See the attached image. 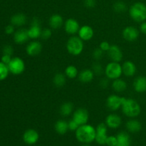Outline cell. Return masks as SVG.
I'll return each mask as SVG.
<instances>
[{"label":"cell","instance_id":"cell-1","mask_svg":"<svg viewBox=\"0 0 146 146\" xmlns=\"http://www.w3.org/2000/svg\"><path fill=\"white\" fill-rule=\"evenodd\" d=\"M96 131L93 125L90 124H84L80 125L79 128L76 131V138L84 144H89L96 140Z\"/></svg>","mask_w":146,"mask_h":146},{"label":"cell","instance_id":"cell-2","mask_svg":"<svg viewBox=\"0 0 146 146\" xmlns=\"http://www.w3.org/2000/svg\"><path fill=\"white\" fill-rule=\"evenodd\" d=\"M122 112L125 115L131 118H135L141 114L140 104L133 98H125L121 106Z\"/></svg>","mask_w":146,"mask_h":146},{"label":"cell","instance_id":"cell-3","mask_svg":"<svg viewBox=\"0 0 146 146\" xmlns=\"http://www.w3.org/2000/svg\"><path fill=\"white\" fill-rule=\"evenodd\" d=\"M129 15L133 21L142 23L146 21V5L142 2H135L129 9Z\"/></svg>","mask_w":146,"mask_h":146},{"label":"cell","instance_id":"cell-4","mask_svg":"<svg viewBox=\"0 0 146 146\" xmlns=\"http://www.w3.org/2000/svg\"><path fill=\"white\" fill-rule=\"evenodd\" d=\"M84 48V41L78 36H71L66 42V49L70 54L74 56H79Z\"/></svg>","mask_w":146,"mask_h":146},{"label":"cell","instance_id":"cell-5","mask_svg":"<svg viewBox=\"0 0 146 146\" xmlns=\"http://www.w3.org/2000/svg\"><path fill=\"white\" fill-rule=\"evenodd\" d=\"M104 74L106 77L109 80H115L121 78L123 74L122 65L118 62L111 61L108 63L104 68Z\"/></svg>","mask_w":146,"mask_h":146},{"label":"cell","instance_id":"cell-6","mask_svg":"<svg viewBox=\"0 0 146 146\" xmlns=\"http://www.w3.org/2000/svg\"><path fill=\"white\" fill-rule=\"evenodd\" d=\"M7 66H8L9 72L13 75H20L25 71V63L24 60L20 57H14L11 58V61Z\"/></svg>","mask_w":146,"mask_h":146},{"label":"cell","instance_id":"cell-7","mask_svg":"<svg viewBox=\"0 0 146 146\" xmlns=\"http://www.w3.org/2000/svg\"><path fill=\"white\" fill-rule=\"evenodd\" d=\"M125 97H121L115 94L110 95L106 99V106L112 111H118L121 108L123 102L125 100Z\"/></svg>","mask_w":146,"mask_h":146},{"label":"cell","instance_id":"cell-8","mask_svg":"<svg viewBox=\"0 0 146 146\" xmlns=\"http://www.w3.org/2000/svg\"><path fill=\"white\" fill-rule=\"evenodd\" d=\"M28 31V35L29 38L31 39H37L38 38L41 37V30L40 21L38 18H34L31 22V26L27 29Z\"/></svg>","mask_w":146,"mask_h":146},{"label":"cell","instance_id":"cell-9","mask_svg":"<svg viewBox=\"0 0 146 146\" xmlns=\"http://www.w3.org/2000/svg\"><path fill=\"white\" fill-rule=\"evenodd\" d=\"M72 119L74 120L79 125H84L88 123L89 120V113L85 108H78L73 113Z\"/></svg>","mask_w":146,"mask_h":146},{"label":"cell","instance_id":"cell-10","mask_svg":"<svg viewBox=\"0 0 146 146\" xmlns=\"http://www.w3.org/2000/svg\"><path fill=\"white\" fill-rule=\"evenodd\" d=\"M96 135L95 141L98 143L99 145H106L107 138V132H108V126L106 123H99L97 125L96 128Z\"/></svg>","mask_w":146,"mask_h":146},{"label":"cell","instance_id":"cell-11","mask_svg":"<svg viewBox=\"0 0 146 146\" xmlns=\"http://www.w3.org/2000/svg\"><path fill=\"white\" fill-rule=\"evenodd\" d=\"M140 31L136 27L133 26H128L125 27L122 31L123 38L127 41H135L139 36Z\"/></svg>","mask_w":146,"mask_h":146},{"label":"cell","instance_id":"cell-12","mask_svg":"<svg viewBox=\"0 0 146 146\" xmlns=\"http://www.w3.org/2000/svg\"><path fill=\"white\" fill-rule=\"evenodd\" d=\"M64 26L66 33L71 36H75V34H78L80 27H81L78 21L73 18L66 20L64 21Z\"/></svg>","mask_w":146,"mask_h":146},{"label":"cell","instance_id":"cell-13","mask_svg":"<svg viewBox=\"0 0 146 146\" xmlns=\"http://www.w3.org/2000/svg\"><path fill=\"white\" fill-rule=\"evenodd\" d=\"M42 51V44L36 40L31 41L26 47V52L29 56L34 57L39 55Z\"/></svg>","mask_w":146,"mask_h":146},{"label":"cell","instance_id":"cell-14","mask_svg":"<svg viewBox=\"0 0 146 146\" xmlns=\"http://www.w3.org/2000/svg\"><path fill=\"white\" fill-rule=\"evenodd\" d=\"M23 141L27 145H34L36 143L39 139V134L36 130L30 129L27 130L23 134Z\"/></svg>","mask_w":146,"mask_h":146},{"label":"cell","instance_id":"cell-15","mask_svg":"<svg viewBox=\"0 0 146 146\" xmlns=\"http://www.w3.org/2000/svg\"><path fill=\"white\" fill-rule=\"evenodd\" d=\"M108 56L111 61H115V62L120 63L123 58V54L121 48L116 44H113L111 46L109 51H108Z\"/></svg>","mask_w":146,"mask_h":146},{"label":"cell","instance_id":"cell-16","mask_svg":"<svg viewBox=\"0 0 146 146\" xmlns=\"http://www.w3.org/2000/svg\"><path fill=\"white\" fill-rule=\"evenodd\" d=\"M105 123L108 128L112 129H117L121 126L122 123V120L120 115L116 113H111L106 118Z\"/></svg>","mask_w":146,"mask_h":146},{"label":"cell","instance_id":"cell-17","mask_svg":"<svg viewBox=\"0 0 146 146\" xmlns=\"http://www.w3.org/2000/svg\"><path fill=\"white\" fill-rule=\"evenodd\" d=\"M78 36L84 41H88L92 39L94 35V31L89 25H84L80 27L78 32Z\"/></svg>","mask_w":146,"mask_h":146},{"label":"cell","instance_id":"cell-18","mask_svg":"<svg viewBox=\"0 0 146 146\" xmlns=\"http://www.w3.org/2000/svg\"><path fill=\"white\" fill-rule=\"evenodd\" d=\"M29 39L28 31L25 29H19L14 34V41L17 44H23Z\"/></svg>","mask_w":146,"mask_h":146},{"label":"cell","instance_id":"cell-19","mask_svg":"<svg viewBox=\"0 0 146 146\" xmlns=\"http://www.w3.org/2000/svg\"><path fill=\"white\" fill-rule=\"evenodd\" d=\"M48 24L52 29H59L64 24V19L60 14H54L48 19Z\"/></svg>","mask_w":146,"mask_h":146},{"label":"cell","instance_id":"cell-20","mask_svg":"<svg viewBox=\"0 0 146 146\" xmlns=\"http://www.w3.org/2000/svg\"><path fill=\"white\" fill-rule=\"evenodd\" d=\"M123 74L127 77H132L135 74L137 67L135 64L131 61H125L122 64Z\"/></svg>","mask_w":146,"mask_h":146},{"label":"cell","instance_id":"cell-21","mask_svg":"<svg viewBox=\"0 0 146 146\" xmlns=\"http://www.w3.org/2000/svg\"><path fill=\"white\" fill-rule=\"evenodd\" d=\"M11 24L14 27H22L27 23V17L23 13H17L11 17Z\"/></svg>","mask_w":146,"mask_h":146},{"label":"cell","instance_id":"cell-22","mask_svg":"<svg viewBox=\"0 0 146 146\" xmlns=\"http://www.w3.org/2000/svg\"><path fill=\"white\" fill-rule=\"evenodd\" d=\"M133 88L136 92L144 93L146 91V77L143 76L137 77L133 82Z\"/></svg>","mask_w":146,"mask_h":146},{"label":"cell","instance_id":"cell-23","mask_svg":"<svg viewBox=\"0 0 146 146\" xmlns=\"http://www.w3.org/2000/svg\"><path fill=\"white\" fill-rule=\"evenodd\" d=\"M94 71H92V69H84L79 73L78 74V80H79L81 82L84 83V84H86V83H89L91 81H93L94 78Z\"/></svg>","mask_w":146,"mask_h":146},{"label":"cell","instance_id":"cell-24","mask_svg":"<svg viewBox=\"0 0 146 146\" xmlns=\"http://www.w3.org/2000/svg\"><path fill=\"white\" fill-rule=\"evenodd\" d=\"M117 145L116 146H131V138L129 134L126 132H120L117 134Z\"/></svg>","mask_w":146,"mask_h":146},{"label":"cell","instance_id":"cell-25","mask_svg":"<svg viewBox=\"0 0 146 146\" xmlns=\"http://www.w3.org/2000/svg\"><path fill=\"white\" fill-rule=\"evenodd\" d=\"M125 126H126L127 130L130 133H133L139 132L142 128V125H141V122L134 118L130 119L129 121H127Z\"/></svg>","mask_w":146,"mask_h":146},{"label":"cell","instance_id":"cell-26","mask_svg":"<svg viewBox=\"0 0 146 146\" xmlns=\"http://www.w3.org/2000/svg\"><path fill=\"white\" fill-rule=\"evenodd\" d=\"M111 86H112L113 91H115V92L123 93L127 89L128 85H127L126 81L119 78L113 81L112 84H111Z\"/></svg>","mask_w":146,"mask_h":146},{"label":"cell","instance_id":"cell-27","mask_svg":"<svg viewBox=\"0 0 146 146\" xmlns=\"http://www.w3.org/2000/svg\"><path fill=\"white\" fill-rule=\"evenodd\" d=\"M54 128L57 133L59 135H64L68 132V122L64 120H58L56 122L54 125Z\"/></svg>","mask_w":146,"mask_h":146},{"label":"cell","instance_id":"cell-28","mask_svg":"<svg viewBox=\"0 0 146 146\" xmlns=\"http://www.w3.org/2000/svg\"><path fill=\"white\" fill-rule=\"evenodd\" d=\"M74 105L71 102H66L60 106V114L63 116H68L74 111Z\"/></svg>","mask_w":146,"mask_h":146},{"label":"cell","instance_id":"cell-29","mask_svg":"<svg viewBox=\"0 0 146 146\" xmlns=\"http://www.w3.org/2000/svg\"><path fill=\"white\" fill-rule=\"evenodd\" d=\"M66 78L67 77L66 76L65 74L62 73H57L53 78V83L55 86L61 88L64 86L66 83Z\"/></svg>","mask_w":146,"mask_h":146},{"label":"cell","instance_id":"cell-30","mask_svg":"<svg viewBox=\"0 0 146 146\" xmlns=\"http://www.w3.org/2000/svg\"><path fill=\"white\" fill-rule=\"evenodd\" d=\"M64 74L66 76L70 79H74L76 78V77L78 76V70L75 66L74 65H69L65 68V71H64Z\"/></svg>","mask_w":146,"mask_h":146},{"label":"cell","instance_id":"cell-31","mask_svg":"<svg viewBox=\"0 0 146 146\" xmlns=\"http://www.w3.org/2000/svg\"><path fill=\"white\" fill-rule=\"evenodd\" d=\"M9 73L8 66L0 61V81L5 80L8 77Z\"/></svg>","mask_w":146,"mask_h":146},{"label":"cell","instance_id":"cell-32","mask_svg":"<svg viewBox=\"0 0 146 146\" xmlns=\"http://www.w3.org/2000/svg\"><path fill=\"white\" fill-rule=\"evenodd\" d=\"M113 9L117 13H123L126 11V4L123 1H117L113 4Z\"/></svg>","mask_w":146,"mask_h":146},{"label":"cell","instance_id":"cell-33","mask_svg":"<svg viewBox=\"0 0 146 146\" xmlns=\"http://www.w3.org/2000/svg\"><path fill=\"white\" fill-rule=\"evenodd\" d=\"M92 71H94L95 75L101 76L104 71V68L101 64H100L98 61H96L92 66Z\"/></svg>","mask_w":146,"mask_h":146},{"label":"cell","instance_id":"cell-34","mask_svg":"<svg viewBox=\"0 0 146 146\" xmlns=\"http://www.w3.org/2000/svg\"><path fill=\"white\" fill-rule=\"evenodd\" d=\"M104 51H103L101 48L98 47V48H95L93 51V58L96 60V61H98V60L101 59L102 57L104 56Z\"/></svg>","mask_w":146,"mask_h":146},{"label":"cell","instance_id":"cell-35","mask_svg":"<svg viewBox=\"0 0 146 146\" xmlns=\"http://www.w3.org/2000/svg\"><path fill=\"white\" fill-rule=\"evenodd\" d=\"M51 35H52L51 30L50 29H45L41 31V38L44 40H48L51 38Z\"/></svg>","mask_w":146,"mask_h":146},{"label":"cell","instance_id":"cell-36","mask_svg":"<svg viewBox=\"0 0 146 146\" xmlns=\"http://www.w3.org/2000/svg\"><path fill=\"white\" fill-rule=\"evenodd\" d=\"M106 145L108 146H116L117 145V138L116 136H113V135H110L108 136L106 140Z\"/></svg>","mask_w":146,"mask_h":146},{"label":"cell","instance_id":"cell-37","mask_svg":"<svg viewBox=\"0 0 146 146\" xmlns=\"http://www.w3.org/2000/svg\"><path fill=\"white\" fill-rule=\"evenodd\" d=\"M68 130L71 131H75V132L80 126V125L73 119L68 121Z\"/></svg>","mask_w":146,"mask_h":146},{"label":"cell","instance_id":"cell-38","mask_svg":"<svg viewBox=\"0 0 146 146\" xmlns=\"http://www.w3.org/2000/svg\"><path fill=\"white\" fill-rule=\"evenodd\" d=\"M2 52L3 54L12 56L13 54H14V48L11 45L7 44V45H5L4 46V48L2 49Z\"/></svg>","mask_w":146,"mask_h":146},{"label":"cell","instance_id":"cell-39","mask_svg":"<svg viewBox=\"0 0 146 146\" xmlns=\"http://www.w3.org/2000/svg\"><path fill=\"white\" fill-rule=\"evenodd\" d=\"M111 44L108 42V41H102V42L100 43L99 48L102 50L104 52H108L109 51L110 48H111Z\"/></svg>","mask_w":146,"mask_h":146},{"label":"cell","instance_id":"cell-40","mask_svg":"<svg viewBox=\"0 0 146 146\" xmlns=\"http://www.w3.org/2000/svg\"><path fill=\"white\" fill-rule=\"evenodd\" d=\"M99 86L103 89L107 88L108 87V86H109V79L107 77L101 78L99 81Z\"/></svg>","mask_w":146,"mask_h":146},{"label":"cell","instance_id":"cell-41","mask_svg":"<svg viewBox=\"0 0 146 146\" xmlns=\"http://www.w3.org/2000/svg\"><path fill=\"white\" fill-rule=\"evenodd\" d=\"M84 6L87 8H94L96 4V0H84Z\"/></svg>","mask_w":146,"mask_h":146},{"label":"cell","instance_id":"cell-42","mask_svg":"<svg viewBox=\"0 0 146 146\" xmlns=\"http://www.w3.org/2000/svg\"><path fill=\"white\" fill-rule=\"evenodd\" d=\"M14 26L12 24H9L7 27H5V33L8 35H11V34H14L15 32V28H14Z\"/></svg>","mask_w":146,"mask_h":146},{"label":"cell","instance_id":"cell-43","mask_svg":"<svg viewBox=\"0 0 146 146\" xmlns=\"http://www.w3.org/2000/svg\"><path fill=\"white\" fill-rule=\"evenodd\" d=\"M11 58H11V56L7 55V54H3L2 56H1V61L4 63V64L8 65L10 63V61H11Z\"/></svg>","mask_w":146,"mask_h":146},{"label":"cell","instance_id":"cell-44","mask_svg":"<svg viewBox=\"0 0 146 146\" xmlns=\"http://www.w3.org/2000/svg\"><path fill=\"white\" fill-rule=\"evenodd\" d=\"M140 31L142 34H145L146 35V21L141 23V26H140Z\"/></svg>","mask_w":146,"mask_h":146},{"label":"cell","instance_id":"cell-45","mask_svg":"<svg viewBox=\"0 0 146 146\" xmlns=\"http://www.w3.org/2000/svg\"><path fill=\"white\" fill-rule=\"evenodd\" d=\"M82 146H91V145H88V144H84V145H83Z\"/></svg>","mask_w":146,"mask_h":146}]
</instances>
